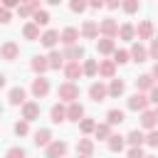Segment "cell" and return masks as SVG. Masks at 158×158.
<instances>
[{"label": "cell", "mask_w": 158, "mask_h": 158, "mask_svg": "<svg viewBox=\"0 0 158 158\" xmlns=\"http://www.w3.org/2000/svg\"><path fill=\"white\" fill-rule=\"evenodd\" d=\"M57 99L64 101V104L77 101V99H79V86H77L74 81H64V84H59V86H57Z\"/></svg>", "instance_id": "cell-1"}, {"label": "cell", "mask_w": 158, "mask_h": 158, "mask_svg": "<svg viewBox=\"0 0 158 158\" xmlns=\"http://www.w3.org/2000/svg\"><path fill=\"white\" fill-rule=\"evenodd\" d=\"M148 104H151V96L146 94V91H136V94H131L128 99H126V109L128 111H146L148 109Z\"/></svg>", "instance_id": "cell-2"}, {"label": "cell", "mask_w": 158, "mask_h": 158, "mask_svg": "<svg viewBox=\"0 0 158 158\" xmlns=\"http://www.w3.org/2000/svg\"><path fill=\"white\" fill-rule=\"evenodd\" d=\"M49 79L44 77V74H37L35 79H32V86H30V91H32V96L35 99H44L47 94H49Z\"/></svg>", "instance_id": "cell-3"}, {"label": "cell", "mask_w": 158, "mask_h": 158, "mask_svg": "<svg viewBox=\"0 0 158 158\" xmlns=\"http://www.w3.org/2000/svg\"><path fill=\"white\" fill-rule=\"evenodd\" d=\"M89 99L96 101V104L106 101V99H109V84H104V81H91V86H89Z\"/></svg>", "instance_id": "cell-4"}, {"label": "cell", "mask_w": 158, "mask_h": 158, "mask_svg": "<svg viewBox=\"0 0 158 158\" xmlns=\"http://www.w3.org/2000/svg\"><path fill=\"white\" fill-rule=\"evenodd\" d=\"M67 151H69V146H67V141H59V138H54L47 148H44V156L47 158H64L67 156Z\"/></svg>", "instance_id": "cell-5"}, {"label": "cell", "mask_w": 158, "mask_h": 158, "mask_svg": "<svg viewBox=\"0 0 158 158\" xmlns=\"http://www.w3.org/2000/svg\"><path fill=\"white\" fill-rule=\"evenodd\" d=\"M118 22L114 17H104L99 20V30H101V37H118Z\"/></svg>", "instance_id": "cell-6"}, {"label": "cell", "mask_w": 158, "mask_h": 158, "mask_svg": "<svg viewBox=\"0 0 158 158\" xmlns=\"http://www.w3.org/2000/svg\"><path fill=\"white\" fill-rule=\"evenodd\" d=\"M136 37H138V40H153V37H156V25H153L151 20H141V22L136 25Z\"/></svg>", "instance_id": "cell-7"}, {"label": "cell", "mask_w": 158, "mask_h": 158, "mask_svg": "<svg viewBox=\"0 0 158 158\" xmlns=\"http://www.w3.org/2000/svg\"><path fill=\"white\" fill-rule=\"evenodd\" d=\"M96 52L104 54V57H114V52H116V37H101V40H96Z\"/></svg>", "instance_id": "cell-8"}, {"label": "cell", "mask_w": 158, "mask_h": 158, "mask_svg": "<svg viewBox=\"0 0 158 158\" xmlns=\"http://www.w3.org/2000/svg\"><path fill=\"white\" fill-rule=\"evenodd\" d=\"M0 57H2L5 62L17 59V57H20V44H17V42H12V40L2 42V47H0Z\"/></svg>", "instance_id": "cell-9"}, {"label": "cell", "mask_w": 158, "mask_h": 158, "mask_svg": "<svg viewBox=\"0 0 158 158\" xmlns=\"http://www.w3.org/2000/svg\"><path fill=\"white\" fill-rule=\"evenodd\" d=\"M62 72H64V79H67V81H77L79 77H84V64H79V62H67Z\"/></svg>", "instance_id": "cell-10"}, {"label": "cell", "mask_w": 158, "mask_h": 158, "mask_svg": "<svg viewBox=\"0 0 158 158\" xmlns=\"http://www.w3.org/2000/svg\"><path fill=\"white\" fill-rule=\"evenodd\" d=\"M57 42H62V32H57V30H44L42 37H40V44L47 47V49H54Z\"/></svg>", "instance_id": "cell-11"}, {"label": "cell", "mask_w": 158, "mask_h": 158, "mask_svg": "<svg viewBox=\"0 0 158 158\" xmlns=\"http://www.w3.org/2000/svg\"><path fill=\"white\" fill-rule=\"evenodd\" d=\"M99 35H101L99 22L96 20H84V25H81V40H96Z\"/></svg>", "instance_id": "cell-12"}, {"label": "cell", "mask_w": 158, "mask_h": 158, "mask_svg": "<svg viewBox=\"0 0 158 158\" xmlns=\"http://www.w3.org/2000/svg\"><path fill=\"white\" fill-rule=\"evenodd\" d=\"M64 57H67V62H81L86 57V49L79 42L77 44H69V47H64Z\"/></svg>", "instance_id": "cell-13"}, {"label": "cell", "mask_w": 158, "mask_h": 158, "mask_svg": "<svg viewBox=\"0 0 158 158\" xmlns=\"http://www.w3.org/2000/svg\"><path fill=\"white\" fill-rule=\"evenodd\" d=\"M27 101V91L22 89V86H12L10 91H7V104L10 106H22Z\"/></svg>", "instance_id": "cell-14"}, {"label": "cell", "mask_w": 158, "mask_h": 158, "mask_svg": "<svg viewBox=\"0 0 158 158\" xmlns=\"http://www.w3.org/2000/svg\"><path fill=\"white\" fill-rule=\"evenodd\" d=\"M49 121H52V123H64V121H67V106H64V101L52 104V109H49Z\"/></svg>", "instance_id": "cell-15"}, {"label": "cell", "mask_w": 158, "mask_h": 158, "mask_svg": "<svg viewBox=\"0 0 158 158\" xmlns=\"http://www.w3.org/2000/svg\"><path fill=\"white\" fill-rule=\"evenodd\" d=\"M158 126V111L153 109H146V111H141V128H146V131H153Z\"/></svg>", "instance_id": "cell-16"}, {"label": "cell", "mask_w": 158, "mask_h": 158, "mask_svg": "<svg viewBox=\"0 0 158 158\" xmlns=\"http://www.w3.org/2000/svg\"><path fill=\"white\" fill-rule=\"evenodd\" d=\"M22 37H25V40H30V42H37V40L42 37V32H40V25H37L35 20L25 22V25H22Z\"/></svg>", "instance_id": "cell-17"}, {"label": "cell", "mask_w": 158, "mask_h": 158, "mask_svg": "<svg viewBox=\"0 0 158 158\" xmlns=\"http://www.w3.org/2000/svg\"><path fill=\"white\" fill-rule=\"evenodd\" d=\"M30 69H32L35 74H44V72H49L52 67H49V59H47V57H42V54H35V57L30 59Z\"/></svg>", "instance_id": "cell-18"}, {"label": "cell", "mask_w": 158, "mask_h": 158, "mask_svg": "<svg viewBox=\"0 0 158 158\" xmlns=\"http://www.w3.org/2000/svg\"><path fill=\"white\" fill-rule=\"evenodd\" d=\"M116 67H118V64H116L114 59H101V62H99V77H101V79H114V77H116Z\"/></svg>", "instance_id": "cell-19"}, {"label": "cell", "mask_w": 158, "mask_h": 158, "mask_svg": "<svg viewBox=\"0 0 158 158\" xmlns=\"http://www.w3.org/2000/svg\"><path fill=\"white\" fill-rule=\"evenodd\" d=\"M156 84H158V81L153 79V74H138V77H136V91H146V94H148Z\"/></svg>", "instance_id": "cell-20"}, {"label": "cell", "mask_w": 158, "mask_h": 158, "mask_svg": "<svg viewBox=\"0 0 158 158\" xmlns=\"http://www.w3.org/2000/svg\"><path fill=\"white\" fill-rule=\"evenodd\" d=\"M22 118L25 121H37L40 118V104L37 101H25L22 104Z\"/></svg>", "instance_id": "cell-21"}, {"label": "cell", "mask_w": 158, "mask_h": 158, "mask_svg": "<svg viewBox=\"0 0 158 158\" xmlns=\"http://www.w3.org/2000/svg\"><path fill=\"white\" fill-rule=\"evenodd\" d=\"M79 37H81V30H77V27H64V30H62V44H64V47L77 44Z\"/></svg>", "instance_id": "cell-22"}, {"label": "cell", "mask_w": 158, "mask_h": 158, "mask_svg": "<svg viewBox=\"0 0 158 158\" xmlns=\"http://www.w3.org/2000/svg\"><path fill=\"white\" fill-rule=\"evenodd\" d=\"M131 59H133V62H138V64H141V62H148V59H151V57H148V49H146V47L141 44V40L131 44Z\"/></svg>", "instance_id": "cell-23"}, {"label": "cell", "mask_w": 158, "mask_h": 158, "mask_svg": "<svg viewBox=\"0 0 158 158\" xmlns=\"http://www.w3.org/2000/svg\"><path fill=\"white\" fill-rule=\"evenodd\" d=\"M84 118V106L79 104V101H72V104H67V121H81Z\"/></svg>", "instance_id": "cell-24"}, {"label": "cell", "mask_w": 158, "mask_h": 158, "mask_svg": "<svg viewBox=\"0 0 158 158\" xmlns=\"http://www.w3.org/2000/svg\"><path fill=\"white\" fill-rule=\"evenodd\" d=\"M32 141H35L37 148H47L54 138H52V131H49V128H40V131H35V138H32Z\"/></svg>", "instance_id": "cell-25"}, {"label": "cell", "mask_w": 158, "mask_h": 158, "mask_svg": "<svg viewBox=\"0 0 158 158\" xmlns=\"http://www.w3.org/2000/svg\"><path fill=\"white\" fill-rule=\"evenodd\" d=\"M47 59H49V67H52V69H64V64H67V57H64V52H59V49H49Z\"/></svg>", "instance_id": "cell-26"}, {"label": "cell", "mask_w": 158, "mask_h": 158, "mask_svg": "<svg viewBox=\"0 0 158 158\" xmlns=\"http://www.w3.org/2000/svg\"><path fill=\"white\" fill-rule=\"evenodd\" d=\"M123 146H126V136H121V133H111V138L106 141V148L111 153H121Z\"/></svg>", "instance_id": "cell-27"}, {"label": "cell", "mask_w": 158, "mask_h": 158, "mask_svg": "<svg viewBox=\"0 0 158 158\" xmlns=\"http://www.w3.org/2000/svg\"><path fill=\"white\" fill-rule=\"evenodd\" d=\"M77 153H79V156L91 158V156H94V141H91V138H86V136H84V138H79V141H77Z\"/></svg>", "instance_id": "cell-28"}, {"label": "cell", "mask_w": 158, "mask_h": 158, "mask_svg": "<svg viewBox=\"0 0 158 158\" xmlns=\"http://www.w3.org/2000/svg\"><path fill=\"white\" fill-rule=\"evenodd\" d=\"M118 40H123V42H133V40H136V27H133L131 22H123V25L118 27Z\"/></svg>", "instance_id": "cell-29"}, {"label": "cell", "mask_w": 158, "mask_h": 158, "mask_svg": "<svg viewBox=\"0 0 158 158\" xmlns=\"http://www.w3.org/2000/svg\"><path fill=\"white\" fill-rule=\"evenodd\" d=\"M123 91H126V84H123V79H116V77H114V79L109 81V96H111V99H118Z\"/></svg>", "instance_id": "cell-30"}, {"label": "cell", "mask_w": 158, "mask_h": 158, "mask_svg": "<svg viewBox=\"0 0 158 158\" xmlns=\"http://www.w3.org/2000/svg\"><path fill=\"white\" fill-rule=\"evenodd\" d=\"M126 143H128V146H143V143H146V133H143L141 128H133V131H128Z\"/></svg>", "instance_id": "cell-31"}, {"label": "cell", "mask_w": 158, "mask_h": 158, "mask_svg": "<svg viewBox=\"0 0 158 158\" xmlns=\"http://www.w3.org/2000/svg\"><path fill=\"white\" fill-rule=\"evenodd\" d=\"M106 121H109L111 126H118V123L126 121V114H123L121 109H109V111H106Z\"/></svg>", "instance_id": "cell-32"}, {"label": "cell", "mask_w": 158, "mask_h": 158, "mask_svg": "<svg viewBox=\"0 0 158 158\" xmlns=\"http://www.w3.org/2000/svg\"><path fill=\"white\" fill-rule=\"evenodd\" d=\"M94 138H99V141H109V138H111V123H109V121H104V123H96Z\"/></svg>", "instance_id": "cell-33"}, {"label": "cell", "mask_w": 158, "mask_h": 158, "mask_svg": "<svg viewBox=\"0 0 158 158\" xmlns=\"http://www.w3.org/2000/svg\"><path fill=\"white\" fill-rule=\"evenodd\" d=\"M84 77H96L99 74V62L96 59H84Z\"/></svg>", "instance_id": "cell-34"}, {"label": "cell", "mask_w": 158, "mask_h": 158, "mask_svg": "<svg viewBox=\"0 0 158 158\" xmlns=\"http://www.w3.org/2000/svg\"><path fill=\"white\" fill-rule=\"evenodd\" d=\"M79 131H81L84 136L94 133V131H96V121H94V118H86V116H84V118L79 121Z\"/></svg>", "instance_id": "cell-35"}, {"label": "cell", "mask_w": 158, "mask_h": 158, "mask_svg": "<svg viewBox=\"0 0 158 158\" xmlns=\"http://www.w3.org/2000/svg\"><path fill=\"white\" fill-rule=\"evenodd\" d=\"M114 62H116V64H128V62H133V59H131V49H116V52H114Z\"/></svg>", "instance_id": "cell-36"}, {"label": "cell", "mask_w": 158, "mask_h": 158, "mask_svg": "<svg viewBox=\"0 0 158 158\" xmlns=\"http://www.w3.org/2000/svg\"><path fill=\"white\" fill-rule=\"evenodd\" d=\"M138 7H141V0H123V2H121V10H123L126 15H136Z\"/></svg>", "instance_id": "cell-37"}, {"label": "cell", "mask_w": 158, "mask_h": 158, "mask_svg": "<svg viewBox=\"0 0 158 158\" xmlns=\"http://www.w3.org/2000/svg\"><path fill=\"white\" fill-rule=\"evenodd\" d=\"M32 20H35V22H37L40 27H47L52 17H49V12H47V10H37V12L32 15Z\"/></svg>", "instance_id": "cell-38"}, {"label": "cell", "mask_w": 158, "mask_h": 158, "mask_svg": "<svg viewBox=\"0 0 158 158\" xmlns=\"http://www.w3.org/2000/svg\"><path fill=\"white\" fill-rule=\"evenodd\" d=\"M5 158H27V153H25L22 146H12V148L5 151Z\"/></svg>", "instance_id": "cell-39"}, {"label": "cell", "mask_w": 158, "mask_h": 158, "mask_svg": "<svg viewBox=\"0 0 158 158\" xmlns=\"http://www.w3.org/2000/svg\"><path fill=\"white\" fill-rule=\"evenodd\" d=\"M89 7V0H69V10L72 12H84Z\"/></svg>", "instance_id": "cell-40"}, {"label": "cell", "mask_w": 158, "mask_h": 158, "mask_svg": "<svg viewBox=\"0 0 158 158\" xmlns=\"http://www.w3.org/2000/svg\"><path fill=\"white\" fill-rule=\"evenodd\" d=\"M15 133H17V136H27V133H30V121H25V118L17 121V123H15Z\"/></svg>", "instance_id": "cell-41"}, {"label": "cell", "mask_w": 158, "mask_h": 158, "mask_svg": "<svg viewBox=\"0 0 158 158\" xmlns=\"http://www.w3.org/2000/svg\"><path fill=\"white\" fill-rule=\"evenodd\" d=\"M146 143H148L151 148H158V131H156V128L146 133Z\"/></svg>", "instance_id": "cell-42"}, {"label": "cell", "mask_w": 158, "mask_h": 158, "mask_svg": "<svg viewBox=\"0 0 158 158\" xmlns=\"http://www.w3.org/2000/svg\"><path fill=\"white\" fill-rule=\"evenodd\" d=\"M148 57L158 62V37H153V40H151V44H148Z\"/></svg>", "instance_id": "cell-43"}, {"label": "cell", "mask_w": 158, "mask_h": 158, "mask_svg": "<svg viewBox=\"0 0 158 158\" xmlns=\"http://www.w3.org/2000/svg\"><path fill=\"white\" fill-rule=\"evenodd\" d=\"M17 15H20V17H32V15H35V10H32L27 2H22V5L17 7Z\"/></svg>", "instance_id": "cell-44"}, {"label": "cell", "mask_w": 158, "mask_h": 158, "mask_svg": "<svg viewBox=\"0 0 158 158\" xmlns=\"http://www.w3.org/2000/svg\"><path fill=\"white\" fill-rule=\"evenodd\" d=\"M128 158H146V153H143L141 146H131L128 148Z\"/></svg>", "instance_id": "cell-45"}, {"label": "cell", "mask_w": 158, "mask_h": 158, "mask_svg": "<svg viewBox=\"0 0 158 158\" xmlns=\"http://www.w3.org/2000/svg\"><path fill=\"white\" fill-rule=\"evenodd\" d=\"M10 20H12V12H10V7H2V10H0V22H2V25H7Z\"/></svg>", "instance_id": "cell-46"}, {"label": "cell", "mask_w": 158, "mask_h": 158, "mask_svg": "<svg viewBox=\"0 0 158 158\" xmlns=\"http://www.w3.org/2000/svg\"><path fill=\"white\" fill-rule=\"evenodd\" d=\"M20 5H22V0H2V7H10V10H12V7L17 10Z\"/></svg>", "instance_id": "cell-47"}, {"label": "cell", "mask_w": 158, "mask_h": 158, "mask_svg": "<svg viewBox=\"0 0 158 158\" xmlns=\"http://www.w3.org/2000/svg\"><path fill=\"white\" fill-rule=\"evenodd\" d=\"M148 96H151V104H156V106H158V84L148 91Z\"/></svg>", "instance_id": "cell-48"}, {"label": "cell", "mask_w": 158, "mask_h": 158, "mask_svg": "<svg viewBox=\"0 0 158 158\" xmlns=\"http://www.w3.org/2000/svg\"><path fill=\"white\" fill-rule=\"evenodd\" d=\"M104 5H106V0H89V7H94V10H99Z\"/></svg>", "instance_id": "cell-49"}, {"label": "cell", "mask_w": 158, "mask_h": 158, "mask_svg": "<svg viewBox=\"0 0 158 158\" xmlns=\"http://www.w3.org/2000/svg\"><path fill=\"white\" fill-rule=\"evenodd\" d=\"M121 2L123 0H106V7L109 10H116V7H121Z\"/></svg>", "instance_id": "cell-50"}, {"label": "cell", "mask_w": 158, "mask_h": 158, "mask_svg": "<svg viewBox=\"0 0 158 158\" xmlns=\"http://www.w3.org/2000/svg\"><path fill=\"white\" fill-rule=\"evenodd\" d=\"M27 5H30V7L35 10V12H37V10H42V2H40V0H30Z\"/></svg>", "instance_id": "cell-51"}, {"label": "cell", "mask_w": 158, "mask_h": 158, "mask_svg": "<svg viewBox=\"0 0 158 158\" xmlns=\"http://www.w3.org/2000/svg\"><path fill=\"white\" fill-rule=\"evenodd\" d=\"M151 74H153V79H156V81H158V62H156V64H153V69H151Z\"/></svg>", "instance_id": "cell-52"}, {"label": "cell", "mask_w": 158, "mask_h": 158, "mask_svg": "<svg viewBox=\"0 0 158 158\" xmlns=\"http://www.w3.org/2000/svg\"><path fill=\"white\" fill-rule=\"evenodd\" d=\"M44 2H47V5H59L62 0H44Z\"/></svg>", "instance_id": "cell-53"}, {"label": "cell", "mask_w": 158, "mask_h": 158, "mask_svg": "<svg viewBox=\"0 0 158 158\" xmlns=\"http://www.w3.org/2000/svg\"><path fill=\"white\" fill-rule=\"evenodd\" d=\"M77 158H86V156H79V153H77Z\"/></svg>", "instance_id": "cell-54"}, {"label": "cell", "mask_w": 158, "mask_h": 158, "mask_svg": "<svg viewBox=\"0 0 158 158\" xmlns=\"http://www.w3.org/2000/svg\"><path fill=\"white\" fill-rule=\"evenodd\" d=\"M146 158H156V156H146Z\"/></svg>", "instance_id": "cell-55"}, {"label": "cell", "mask_w": 158, "mask_h": 158, "mask_svg": "<svg viewBox=\"0 0 158 158\" xmlns=\"http://www.w3.org/2000/svg\"><path fill=\"white\" fill-rule=\"evenodd\" d=\"M22 2H30V0H22Z\"/></svg>", "instance_id": "cell-56"}, {"label": "cell", "mask_w": 158, "mask_h": 158, "mask_svg": "<svg viewBox=\"0 0 158 158\" xmlns=\"http://www.w3.org/2000/svg\"><path fill=\"white\" fill-rule=\"evenodd\" d=\"M156 37H158V30H156Z\"/></svg>", "instance_id": "cell-57"}, {"label": "cell", "mask_w": 158, "mask_h": 158, "mask_svg": "<svg viewBox=\"0 0 158 158\" xmlns=\"http://www.w3.org/2000/svg\"><path fill=\"white\" fill-rule=\"evenodd\" d=\"M156 111H158V106H156Z\"/></svg>", "instance_id": "cell-58"}]
</instances>
